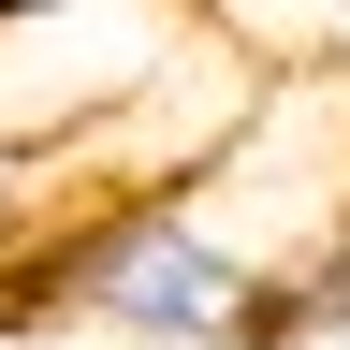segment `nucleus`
I'll return each instance as SVG.
<instances>
[{
  "label": "nucleus",
  "instance_id": "39448f33",
  "mask_svg": "<svg viewBox=\"0 0 350 350\" xmlns=\"http://www.w3.org/2000/svg\"><path fill=\"white\" fill-rule=\"evenodd\" d=\"M321 29H336V44H350V0H336V15H321Z\"/></svg>",
  "mask_w": 350,
  "mask_h": 350
},
{
  "label": "nucleus",
  "instance_id": "7ed1b4c3",
  "mask_svg": "<svg viewBox=\"0 0 350 350\" xmlns=\"http://www.w3.org/2000/svg\"><path fill=\"white\" fill-rule=\"evenodd\" d=\"M278 336H292V350H306V336H350V219L278 278Z\"/></svg>",
  "mask_w": 350,
  "mask_h": 350
},
{
  "label": "nucleus",
  "instance_id": "f03ea898",
  "mask_svg": "<svg viewBox=\"0 0 350 350\" xmlns=\"http://www.w3.org/2000/svg\"><path fill=\"white\" fill-rule=\"evenodd\" d=\"M88 204V175H73V146H0V278L59 234V219Z\"/></svg>",
  "mask_w": 350,
  "mask_h": 350
},
{
  "label": "nucleus",
  "instance_id": "f257e3e1",
  "mask_svg": "<svg viewBox=\"0 0 350 350\" xmlns=\"http://www.w3.org/2000/svg\"><path fill=\"white\" fill-rule=\"evenodd\" d=\"M278 278L292 248L262 219L190 175V190H103L0 278V336H131V350H292L278 336Z\"/></svg>",
  "mask_w": 350,
  "mask_h": 350
},
{
  "label": "nucleus",
  "instance_id": "20e7f679",
  "mask_svg": "<svg viewBox=\"0 0 350 350\" xmlns=\"http://www.w3.org/2000/svg\"><path fill=\"white\" fill-rule=\"evenodd\" d=\"M0 15H73V0H0Z\"/></svg>",
  "mask_w": 350,
  "mask_h": 350
}]
</instances>
